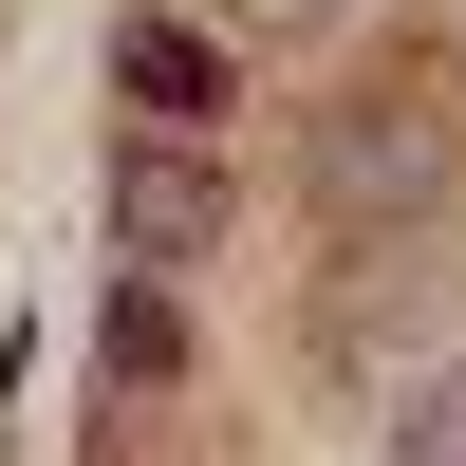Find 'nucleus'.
<instances>
[{
  "instance_id": "obj_1",
  "label": "nucleus",
  "mask_w": 466,
  "mask_h": 466,
  "mask_svg": "<svg viewBox=\"0 0 466 466\" xmlns=\"http://www.w3.org/2000/svg\"><path fill=\"white\" fill-rule=\"evenodd\" d=\"M94 206H112V261H131V280H187V261H224L243 187H224V149H206V131H131Z\"/></svg>"
},
{
  "instance_id": "obj_2",
  "label": "nucleus",
  "mask_w": 466,
  "mask_h": 466,
  "mask_svg": "<svg viewBox=\"0 0 466 466\" xmlns=\"http://www.w3.org/2000/svg\"><path fill=\"white\" fill-rule=\"evenodd\" d=\"M430 187H448V131H430L410 94H336V112H318V224H336V243L410 224Z\"/></svg>"
},
{
  "instance_id": "obj_3",
  "label": "nucleus",
  "mask_w": 466,
  "mask_h": 466,
  "mask_svg": "<svg viewBox=\"0 0 466 466\" xmlns=\"http://www.w3.org/2000/svg\"><path fill=\"white\" fill-rule=\"evenodd\" d=\"M112 94H131L149 131H224V112H243V56H224L187 0H131V19H112Z\"/></svg>"
},
{
  "instance_id": "obj_4",
  "label": "nucleus",
  "mask_w": 466,
  "mask_h": 466,
  "mask_svg": "<svg viewBox=\"0 0 466 466\" xmlns=\"http://www.w3.org/2000/svg\"><path fill=\"white\" fill-rule=\"evenodd\" d=\"M94 373H112V392H168V373H187V318H168V280H131V299L94 318Z\"/></svg>"
},
{
  "instance_id": "obj_5",
  "label": "nucleus",
  "mask_w": 466,
  "mask_h": 466,
  "mask_svg": "<svg viewBox=\"0 0 466 466\" xmlns=\"http://www.w3.org/2000/svg\"><path fill=\"white\" fill-rule=\"evenodd\" d=\"M392 466H466V355H448V373H430V392H410V410H392Z\"/></svg>"
},
{
  "instance_id": "obj_6",
  "label": "nucleus",
  "mask_w": 466,
  "mask_h": 466,
  "mask_svg": "<svg viewBox=\"0 0 466 466\" xmlns=\"http://www.w3.org/2000/svg\"><path fill=\"white\" fill-rule=\"evenodd\" d=\"M261 19H318V0H261Z\"/></svg>"
}]
</instances>
